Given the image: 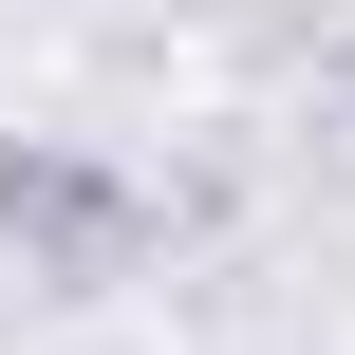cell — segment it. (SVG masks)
I'll list each match as a JSON object with an SVG mask.
<instances>
[{"mask_svg":"<svg viewBox=\"0 0 355 355\" xmlns=\"http://www.w3.org/2000/svg\"><path fill=\"white\" fill-rule=\"evenodd\" d=\"M0 243H19V281L112 300V281L168 243V206H150L112 150H75V131H0Z\"/></svg>","mask_w":355,"mask_h":355,"instance_id":"cell-1","label":"cell"}]
</instances>
